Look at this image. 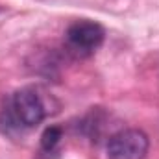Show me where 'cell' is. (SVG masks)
Instances as JSON below:
<instances>
[{"instance_id": "2", "label": "cell", "mask_w": 159, "mask_h": 159, "mask_svg": "<svg viewBox=\"0 0 159 159\" xmlns=\"http://www.w3.org/2000/svg\"><path fill=\"white\" fill-rule=\"evenodd\" d=\"M150 148L148 135L143 129H122L107 141L109 159H144Z\"/></svg>"}, {"instance_id": "3", "label": "cell", "mask_w": 159, "mask_h": 159, "mask_svg": "<svg viewBox=\"0 0 159 159\" xmlns=\"http://www.w3.org/2000/svg\"><path fill=\"white\" fill-rule=\"evenodd\" d=\"M13 109H15L17 119L28 128L41 124L46 117V106L41 94L37 93V89L34 87L19 89L13 94Z\"/></svg>"}, {"instance_id": "1", "label": "cell", "mask_w": 159, "mask_h": 159, "mask_svg": "<svg viewBox=\"0 0 159 159\" xmlns=\"http://www.w3.org/2000/svg\"><path fill=\"white\" fill-rule=\"evenodd\" d=\"M65 39L69 48L80 56V57H87L91 54H94L102 43L106 39V30L94 22V20H76L72 22L69 28H67V34H65Z\"/></svg>"}, {"instance_id": "4", "label": "cell", "mask_w": 159, "mask_h": 159, "mask_svg": "<svg viewBox=\"0 0 159 159\" xmlns=\"http://www.w3.org/2000/svg\"><path fill=\"white\" fill-rule=\"evenodd\" d=\"M61 137H63V129L59 126H48L43 131V135H41V146H43V150L44 152L56 150V146L59 144Z\"/></svg>"}]
</instances>
